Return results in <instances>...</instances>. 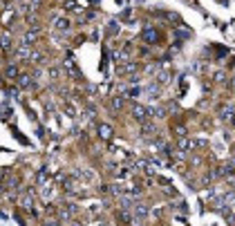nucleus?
Listing matches in <instances>:
<instances>
[{
	"instance_id": "f257e3e1",
	"label": "nucleus",
	"mask_w": 235,
	"mask_h": 226,
	"mask_svg": "<svg viewBox=\"0 0 235 226\" xmlns=\"http://www.w3.org/2000/svg\"><path fill=\"white\" fill-rule=\"evenodd\" d=\"M157 38H159V32L155 29V27L143 29V40H148V43H157Z\"/></svg>"
},
{
	"instance_id": "0eeeda50",
	"label": "nucleus",
	"mask_w": 235,
	"mask_h": 226,
	"mask_svg": "<svg viewBox=\"0 0 235 226\" xmlns=\"http://www.w3.org/2000/svg\"><path fill=\"white\" fill-rule=\"evenodd\" d=\"M101 137H103V139H108V137H110V130H108V125H101Z\"/></svg>"
},
{
	"instance_id": "6e6552de",
	"label": "nucleus",
	"mask_w": 235,
	"mask_h": 226,
	"mask_svg": "<svg viewBox=\"0 0 235 226\" xmlns=\"http://www.w3.org/2000/svg\"><path fill=\"white\" fill-rule=\"evenodd\" d=\"M9 47V36H2V49Z\"/></svg>"
},
{
	"instance_id": "7ed1b4c3",
	"label": "nucleus",
	"mask_w": 235,
	"mask_h": 226,
	"mask_svg": "<svg viewBox=\"0 0 235 226\" xmlns=\"http://www.w3.org/2000/svg\"><path fill=\"white\" fill-rule=\"evenodd\" d=\"M222 117H224L226 121H231V123H235V117H233V112H231V108H226V110L222 112Z\"/></svg>"
},
{
	"instance_id": "20e7f679",
	"label": "nucleus",
	"mask_w": 235,
	"mask_h": 226,
	"mask_svg": "<svg viewBox=\"0 0 235 226\" xmlns=\"http://www.w3.org/2000/svg\"><path fill=\"white\" fill-rule=\"evenodd\" d=\"M18 83H20V85H22V88H27V85H29V83H32V81H29V76H27V74H20V78H18Z\"/></svg>"
},
{
	"instance_id": "1a4fd4ad",
	"label": "nucleus",
	"mask_w": 235,
	"mask_h": 226,
	"mask_svg": "<svg viewBox=\"0 0 235 226\" xmlns=\"http://www.w3.org/2000/svg\"><path fill=\"white\" fill-rule=\"evenodd\" d=\"M175 132H177V134H179V137H184V134H186V128H177V130H175Z\"/></svg>"
},
{
	"instance_id": "423d86ee",
	"label": "nucleus",
	"mask_w": 235,
	"mask_h": 226,
	"mask_svg": "<svg viewBox=\"0 0 235 226\" xmlns=\"http://www.w3.org/2000/svg\"><path fill=\"white\" fill-rule=\"evenodd\" d=\"M16 74H18V72H16V67H13V65H11V67H7V76H9V78H13Z\"/></svg>"
},
{
	"instance_id": "f03ea898",
	"label": "nucleus",
	"mask_w": 235,
	"mask_h": 226,
	"mask_svg": "<svg viewBox=\"0 0 235 226\" xmlns=\"http://www.w3.org/2000/svg\"><path fill=\"white\" fill-rule=\"evenodd\" d=\"M132 114L139 119V121H143V119H146V114H148V110H143V108H139V105H134V108H132Z\"/></svg>"
},
{
	"instance_id": "39448f33",
	"label": "nucleus",
	"mask_w": 235,
	"mask_h": 226,
	"mask_svg": "<svg viewBox=\"0 0 235 226\" xmlns=\"http://www.w3.org/2000/svg\"><path fill=\"white\" fill-rule=\"evenodd\" d=\"M110 105H112L114 110H119V108L123 105V101H121V98H112V103H110Z\"/></svg>"
}]
</instances>
